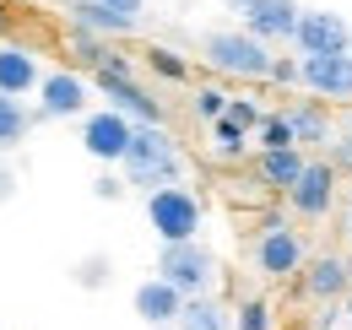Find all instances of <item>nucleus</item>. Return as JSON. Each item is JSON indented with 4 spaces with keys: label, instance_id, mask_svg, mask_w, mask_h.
Here are the masks:
<instances>
[{
    "label": "nucleus",
    "instance_id": "5",
    "mask_svg": "<svg viewBox=\"0 0 352 330\" xmlns=\"http://www.w3.org/2000/svg\"><path fill=\"white\" fill-rule=\"evenodd\" d=\"M131 141H135V120L120 114V109H98V114L82 120V152H87L92 163H103V168L125 163Z\"/></svg>",
    "mask_w": 352,
    "mask_h": 330
},
{
    "label": "nucleus",
    "instance_id": "18",
    "mask_svg": "<svg viewBox=\"0 0 352 330\" xmlns=\"http://www.w3.org/2000/svg\"><path fill=\"white\" fill-rule=\"evenodd\" d=\"M33 109H22V98H11V92H0V152H16L28 135H33Z\"/></svg>",
    "mask_w": 352,
    "mask_h": 330
},
{
    "label": "nucleus",
    "instance_id": "11",
    "mask_svg": "<svg viewBox=\"0 0 352 330\" xmlns=\"http://www.w3.org/2000/svg\"><path fill=\"white\" fill-rule=\"evenodd\" d=\"M304 292L314 298V303H342V298H352V265L342 260V254H314L304 265Z\"/></svg>",
    "mask_w": 352,
    "mask_h": 330
},
{
    "label": "nucleus",
    "instance_id": "34",
    "mask_svg": "<svg viewBox=\"0 0 352 330\" xmlns=\"http://www.w3.org/2000/svg\"><path fill=\"white\" fill-rule=\"evenodd\" d=\"M6 28H11V11H6V6H0V33H6Z\"/></svg>",
    "mask_w": 352,
    "mask_h": 330
},
{
    "label": "nucleus",
    "instance_id": "33",
    "mask_svg": "<svg viewBox=\"0 0 352 330\" xmlns=\"http://www.w3.org/2000/svg\"><path fill=\"white\" fill-rule=\"evenodd\" d=\"M250 6H255V0H228V11H239V16H244Z\"/></svg>",
    "mask_w": 352,
    "mask_h": 330
},
{
    "label": "nucleus",
    "instance_id": "21",
    "mask_svg": "<svg viewBox=\"0 0 352 330\" xmlns=\"http://www.w3.org/2000/svg\"><path fill=\"white\" fill-rule=\"evenodd\" d=\"M179 330H228V309H217L212 298H190L179 314Z\"/></svg>",
    "mask_w": 352,
    "mask_h": 330
},
{
    "label": "nucleus",
    "instance_id": "25",
    "mask_svg": "<svg viewBox=\"0 0 352 330\" xmlns=\"http://www.w3.org/2000/svg\"><path fill=\"white\" fill-rule=\"evenodd\" d=\"M228 103H233V98H228V92H222V87H195V98H190V109H195V120H222V114H228Z\"/></svg>",
    "mask_w": 352,
    "mask_h": 330
},
{
    "label": "nucleus",
    "instance_id": "30",
    "mask_svg": "<svg viewBox=\"0 0 352 330\" xmlns=\"http://www.w3.org/2000/svg\"><path fill=\"white\" fill-rule=\"evenodd\" d=\"M11 195H16V168L6 163V152H0V206H6Z\"/></svg>",
    "mask_w": 352,
    "mask_h": 330
},
{
    "label": "nucleus",
    "instance_id": "27",
    "mask_svg": "<svg viewBox=\"0 0 352 330\" xmlns=\"http://www.w3.org/2000/svg\"><path fill=\"white\" fill-rule=\"evenodd\" d=\"M325 163L336 168V173H352V130H347V135H331V141H325Z\"/></svg>",
    "mask_w": 352,
    "mask_h": 330
},
{
    "label": "nucleus",
    "instance_id": "7",
    "mask_svg": "<svg viewBox=\"0 0 352 330\" xmlns=\"http://www.w3.org/2000/svg\"><path fill=\"white\" fill-rule=\"evenodd\" d=\"M98 87L82 76V71H49L44 87H38V114L44 120H82Z\"/></svg>",
    "mask_w": 352,
    "mask_h": 330
},
{
    "label": "nucleus",
    "instance_id": "1",
    "mask_svg": "<svg viewBox=\"0 0 352 330\" xmlns=\"http://www.w3.org/2000/svg\"><path fill=\"white\" fill-rule=\"evenodd\" d=\"M201 60L217 71V76H233V82H271V43L255 38L250 28H212L201 38Z\"/></svg>",
    "mask_w": 352,
    "mask_h": 330
},
{
    "label": "nucleus",
    "instance_id": "31",
    "mask_svg": "<svg viewBox=\"0 0 352 330\" xmlns=\"http://www.w3.org/2000/svg\"><path fill=\"white\" fill-rule=\"evenodd\" d=\"M271 82H276V87H293V82H298V60H276V65H271Z\"/></svg>",
    "mask_w": 352,
    "mask_h": 330
},
{
    "label": "nucleus",
    "instance_id": "9",
    "mask_svg": "<svg viewBox=\"0 0 352 330\" xmlns=\"http://www.w3.org/2000/svg\"><path fill=\"white\" fill-rule=\"evenodd\" d=\"M255 271L271 276V282H282V276L304 271V239H298L287 222H265L261 244H255Z\"/></svg>",
    "mask_w": 352,
    "mask_h": 330
},
{
    "label": "nucleus",
    "instance_id": "12",
    "mask_svg": "<svg viewBox=\"0 0 352 330\" xmlns=\"http://www.w3.org/2000/svg\"><path fill=\"white\" fill-rule=\"evenodd\" d=\"M298 16H304L298 0H255V6L244 11V28H250L255 38H265V43H293Z\"/></svg>",
    "mask_w": 352,
    "mask_h": 330
},
{
    "label": "nucleus",
    "instance_id": "17",
    "mask_svg": "<svg viewBox=\"0 0 352 330\" xmlns=\"http://www.w3.org/2000/svg\"><path fill=\"white\" fill-rule=\"evenodd\" d=\"M71 28H87V33H98V38H131L135 16L103 6V0H71Z\"/></svg>",
    "mask_w": 352,
    "mask_h": 330
},
{
    "label": "nucleus",
    "instance_id": "6",
    "mask_svg": "<svg viewBox=\"0 0 352 330\" xmlns=\"http://www.w3.org/2000/svg\"><path fill=\"white\" fill-rule=\"evenodd\" d=\"M92 87H98V98H109V109H120V114H131L135 124H163L168 120V109L146 92V87L125 76V71H109V65H98L92 71Z\"/></svg>",
    "mask_w": 352,
    "mask_h": 330
},
{
    "label": "nucleus",
    "instance_id": "24",
    "mask_svg": "<svg viewBox=\"0 0 352 330\" xmlns=\"http://www.w3.org/2000/svg\"><path fill=\"white\" fill-rule=\"evenodd\" d=\"M255 141H261V146H298V130L287 120V109H282V114H265L261 130H255Z\"/></svg>",
    "mask_w": 352,
    "mask_h": 330
},
{
    "label": "nucleus",
    "instance_id": "14",
    "mask_svg": "<svg viewBox=\"0 0 352 330\" xmlns=\"http://www.w3.org/2000/svg\"><path fill=\"white\" fill-rule=\"evenodd\" d=\"M331 201H336V168L331 163H309L304 179L287 190V206L298 211V217H325Z\"/></svg>",
    "mask_w": 352,
    "mask_h": 330
},
{
    "label": "nucleus",
    "instance_id": "26",
    "mask_svg": "<svg viewBox=\"0 0 352 330\" xmlns=\"http://www.w3.org/2000/svg\"><path fill=\"white\" fill-rule=\"evenodd\" d=\"M239 330H271V303L265 298H250L239 309Z\"/></svg>",
    "mask_w": 352,
    "mask_h": 330
},
{
    "label": "nucleus",
    "instance_id": "15",
    "mask_svg": "<svg viewBox=\"0 0 352 330\" xmlns=\"http://www.w3.org/2000/svg\"><path fill=\"white\" fill-rule=\"evenodd\" d=\"M38 87H44V65H38V54H33L28 43H0V92L28 98V92H38Z\"/></svg>",
    "mask_w": 352,
    "mask_h": 330
},
{
    "label": "nucleus",
    "instance_id": "36",
    "mask_svg": "<svg viewBox=\"0 0 352 330\" xmlns=\"http://www.w3.org/2000/svg\"><path fill=\"white\" fill-rule=\"evenodd\" d=\"M347 130H352V109H347Z\"/></svg>",
    "mask_w": 352,
    "mask_h": 330
},
{
    "label": "nucleus",
    "instance_id": "10",
    "mask_svg": "<svg viewBox=\"0 0 352 330\" xmlns=\"http://www.w3.org/2000/svg\"><path fill=\"white\" fill-rule=\"evenodd\" d=\"M298 87L314 98H352V49L347 54H298Z\"/></svg>",
    "mask_w": 352,
    "mask_h": 330
},
{
    "label": "nucleus",
    "instance_id": "23",
    "mask_svg": "<svg viewBox=\"0 0 352 330\" xmlns=\"http://www.w3.org/2000/svg\"><path fill=\"white\" fill-rule=\"evenodd\" d=\"M109 276H114V260H109V254H82L76 271H71V282H76L82 292H98Z\"/></svg>",
    "mask_w": 352,
    "mask_h": 330
},
{
    "label": "nucleus",
    "instance_id": "4",
    "mask_svg": "<svg viewBox=\"0 0 352 330\" xmlns=\"http://www.w3.org/2000/svg\"><path fill=\"white\" fill-rule=\"evenodd\" d=\"M157 276L174 282L184 298H206V292L217 287V254L201 244V239L163 244V254H157Z\"/></svg>",
    "mask_w": 352,
    "mask_h": 330
},
{
    "label": "nucleus",
    "instance_id": "3",
    "mask_svg": "<svg viewBox=\"0 0 352 330\" xmlns=\"http://www.w3.org/2000/svg\"><path fill=\"white\" fill-rule=\"evenodd\" d=\"M201 195L190 184H163V190H146V228L163 239V244H179V239H195L201 233Z\"/></svg>",
    "mask_w": 352,
    "mask_h": 330
},
{
    "label": "nucleus",
    "instance_id": "19",
    "mask_svg": "<svg viewBox=\"0 0 352 330\" xmlns=\"http://www.w3.org/2000/svg\"><path fill=\"white\" fill-rule=\"evenodd\" d=\"M287 120H293V130H298V146H325V141H331L325 98H320V103H298V109H287Z\"/></svg>",
    "mask_w": 352,
    "mask_h": 330
},
{
    "label": "nucleus",
    "instance_id": "16",
    "mask_svg": "<svg viewBox=\"0 0 352 330\" xmlns=\"http://www.w3.org/2000/svg\"><path fill=\"white\" fill-rule=\"evenodd\" d=\"M304 168H309V157H304V146H261V157H255V179H261L265 190H293L298 179H304Z\"/></svg>",
    "mask_w": 352,
    "mask_h": 330
},
{
    "label": "nucleus",
    "instance_id": "2",
    "mask_svg": "<svg viewBox=\"0 0 352 330\" xmlns=\"http://www.w3.org/2000/svg\"><path fill=\"white\" fill-rule=\"evenodd\" d=\"M120 173L141 184V190H163V184H179V146L163 124H135V141L125 152Z\"/></svg>",
    "mask_w": 352,
    "mask_h": 330
},
{
    "label": "nucleus",
    "instance_id": "32",
    "mask_svg": "<svg viewBox=\"0 0 352 330\" xmlns=\"http://www.w3.org/2000/svg\"><path fill=\"white\" fill-rule=\"evenodd\" d=\"M103 6H114V11H125V16H135V22H141V11H146V0H103Z\"/></svg>",
    "mask_w": 352,
    "mask_h": 330
},
{
    "label": "nucleus",
    "instance_id": "35",
    "mask_svg": "<svg viewBox=\"0 0 352 330\" xmlns=\"http://www.w3.org/2000/svg\"><path fill=\"white\" fill-rule=\"evenodd\" d=\"M347 239H352V206H347Z\"/></svg>",
    "mask_w": 352,
    "mask_h": 330
},
{
    "label": "nucleus",
    "instance_id": "8",
    "mask_svg": "<svg viewBox=\"0 0 352 330\" xmlns=\"http://www.w3.org/2000/svg\"><path fill=\"white\" fill-rule=\"evenodd\" d=\"M293 49L298 54H347L352 49V28L342 11H304L298 16V33H293Z\"/></svg>",
    "mask_w": 352,
    "mask_h": 330
},
{
    "label": "nucleus",
    "instance_id": "22",
    "mask_svg": "<svg viewBox=\"0 0 352 330\" xmlns=\"http://www.w3.org/2000/svg\"><path fill=\"white\" fill-rule=\"evenodd\" d=\"M141 60H146V71H152V76H163V82H190V60H184L179 49H163V43H152Z\"/></svg>",
    "mask_w": 352,
    "mask_h": 330
},
{
    "label": "nucleus",
    "instance_id": "29",
    "mask_svg": "<svg viewBox=\"0 0 352 330\" xmlns=\"http://www.w3.org/2000/svg\"><path fill=\"white\" fill-rule=\"evenodd\" d=\"M125 184H131L125 173H98V179H92V195H98V201H120Z\"/></svg>",
    "mask_w": 352,
    "mask_h": 330
},
{
    "label": "nucleus",
    "instance_id": "20",
    "mask_svg": "<svg viewBox=\"0 0 352 330\" xmlns=\"http://www.w3.org/2000/svg\"><path fill=\"white\" fill-rule=\"evenodd\" d=\"M244 146H250V130H244L239 120H228V114L212 120V152H217V157L233 163V157H244Z\"/></svg>",
    "mask_w": 352,
    "mask_h": 330
},
{
    "label": "nucleus",
    "instance_id": "28",
    "mask_svg": "<svg viewBox=\"0 0 352 330\" xmlns=\"http://www.w3.org/2000/svg\"><path fill=\"white\" fill-rule=\"evenodd\" d=\"M228 120H239L250 135H255V130H261V120H265V109H255L250 98H233V103H228Z\"/></svg>",
    "mask_w": 352,
    "mask_h": 330
},
{
    "label": "nucleus",
    "instance_id": "13",
    "mask_svg": "<svg viewBox=\"0 0 352 330\" xmlns=\"http://www.w3.org/2000/svg\"><path fill=\"white\" fill-rule=\"evenodd\" d=\"M131 303H135V320H141V325H179V314H184V303H190V298H184L174 282L152 276V282H141V287H135Z\"/></svg>",
    "mask_w": 352,
    "mask_h": 330
}]
</instances>
